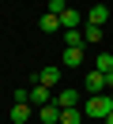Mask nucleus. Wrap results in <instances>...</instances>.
<instances>
[{"mask_svg": "<svg viewBox=\"0 0 113 124\" xmlns=\"http://www.w3.org/2000/svg\"><path fill=\"white\" fill-rule=\"evenodd\" d=\"M109 98H113V90H109Z\"/></svg>", "mask_w": 113, "mask_h": 124, "instance_id": "nucleus-19", "label": "nucleus"}, {"mask_svg": "<svg viewBox=\"0 0 113 124\" xmlns=\"http://www.w3.org/2000/svg\"><path fill=\"white\" fill-rule=\"evenodd\" d=\"M30 113H34V105H30V101H11V124H26Z\"/></svg>", "mask_w": 113, "mask_h": 124, "instance_id": "nucleus-4", "label": "nucleus"}, {"mask_svg": "<svg viewBox=\"0 0 113 124\" xmlns=\"http://www.w3.org/2000/svg\"><path fill=\"white\" fill-rule=\"evenodd\" d=\"M94 71H113V53H98V60H94Z\"/></svg>", "mask_w": 113, "mask_h": 124, "instance_id": "nucleus-14", "label": "nucleus"}, {"mask_svg": "<svg viewBox=\"0 0 113 124\" xmlns=\"http://www.w3.org/2000/svg\"><path fill=\"white\" fill-rule=\"evenodd\" d=\"M105 90H113V71H105Z\"/></svg>", "mask_w": 113, "mask_h": 124, "instance_id": "nucleus-17", "label": "nucleus"}, {"mask_svg": "<svg viewBox=\"0 0 113 124\" xmlns=\"http://www.w3.org/2000/svg\"><path fill=\"white\" fill-rule=\"evenodd\" d=\"M53 98H57V94H53V86H45V83H34V86H30V105H34V109H42V105H49V101Z\"/></svg>", "mask_w": 113, "mask_h": 124, "instance_id": "nucleus-2", "label": "nucleus"}, {"mask_svg": "<svg viewBox=\"0 0 113 124\" xmlns=\"http://www.w3.org/2000/svg\"><path fill=\"white\" fill-rule=\"evenodd\" d=\"M68 8H72L68 0H49V15H64Z\"/></svg>", "mask_w": 113, "mask_h": 124, "instance_id": "nucleus-16", "label": "nucleus"}, {"mask_svg": "<svg viewBox=\"0 0 113 124\" xmlns=\"http://www.w3.org/2000/svg\"><path fill=\"white\" fill-rule=\"evenodd\" d=\"M38 116H42V124H60V105H57V101H49V105L38 109Z\"/></svg>", "mask_w": 113, "mask_h": 124, "instance_id": "nucleus-8", "label": "nucleus"}, {"mask_svg": "<svg viewBox=\"0 0 113 124\" xmlns=\"http://www.w3.org/2000/svg\"><path fill=\"white\" fill-rule=\"evenodd\" d=\"M60 34H64V45H68V49H83V41H87L83 30H60Z\"/></svg>", "mask_w": 113, "mask_h": 124, "instance_id": "nucleus-11", "label": "nucleus"}, {"mask_svg": "<svg viewBox=\"0 0 113 124\" xmlns=\"http://www.w3.org/2000/svg\"><path fill=\"white\" fill-rule=\"evenodd\" d=\"M83 90H87V94H105V75H102V71H87Z\"/></svg>", "mask_w": 113, "mask_h": 124, "instance_id": "nucleus-3", "label": "nucleus"}, {"mask_svg": "<svg viewBox=\"0 0 113 124\" xmlns=\"http://www.w3.org/2000/svg\"><path fill=\"white\" fill-rule=\"evenodd\" d=\"M42 30H45V34L64 30V26H60V15H49V11H45V15H42Z\"/></svg>", "mask_w": 113, "mask_h": 124, "instance_id": "nucleus-12", "label": "nucleus"}, {"mask_svg": "<svg viewBox=\"0 0 113 124\" xmlns=\"http://www.w3.org/2000/svg\"><path fill=\"white\" fill-rule=\"evenodd\" d=\"M83 64V49H68L64 45V53H60V68H79Z\"/></svg>", "mask_w": 113, "mask_h": 124, "instance_id": "nucleus-6", "label": "nucleus"}, {"mask_svg": "<svg viewBox=\"0 0 113 124\" xmlns=\"http://www.w3.org/2000/svg\"><path fill=\"white\" fill-rule=\"evenodd\" d=\"M38 83H45V86H57V83H60V64H45V68L38 71Z\"/></svg>", "mask_w": 113, "mask_h": 124, "instance_id": "nucleus-5", "label": "nucleus"}, {"mask_svg": "<svg viewBox=\"0 0 113 124\" xmlns=\"http://www.w3.org/2000/svg\"><path fill=\"white\" fill-rule=\"evenodd\" d=\"M105 19H109V8H105V4H94V8L87 11V23L90 26H105Z\"/></svg>", "mask_w": 113, "mask_h": 124, "instance_id": "nucleus-7", "label": "nucleus"}, {"mask_svg": "<svg viewBox=\"0 0 113 124\" xmlns=\"http://www.w3.org/2000/svg\"><path fill=\"white\" fill-rule=\"evenodd\" d=\"M83 113H87L90 120H105V116L113 113V98H109V94H87Z\"/></svg>", "mask_w": 113, "mask_h": 124, "instance_id": "nucleus-1", "label": "nucleus"}, {"mask_svg": "<svg viewBox=\"0 0 113 124\" xmlns=\"http://www.w3.org/2000/svg\"><path fill=\"white\" fill-rule=\"evenodd\" d=\"M105 124H113V113H109V116H105Z\"/></svg>", "mask_w": 113, "mask_h": 124, "instance_id": "nucleus-18", "label": "nucleus"}, {"mask_svg": "<svg viewBox=\"0 0 113 124\" xmlns=\"http://www.w3.org/2000/svg\"><path fill=\"white\" fill-rule=\"evenodd\" d=\"M102 34H105L102 26H90V23L83 26V38H87V41H102Z\"/></svg>", "mask_w": 113, "mask_h": 124, "instance_id": "nucleus-15", "label": "nucleus"}, {"mask_svg": "<svg viewBox=\"0 0 113 124\" xmlns=\"http://www.w3.org/2000/svg\"><path fill=\"white\" fill-rule=\"evenodd\" d=\"M75 98H79L75 90H57V98H53V101H57L60 109H72V105H75Z\"/></svg>", "mask_w": 113, "mask_h": 124, "instance_id": "nucleus-13", "label": "nucleus"}, {"mask_svg": "<svg viewBox=\"0 0 113 124\" xmlns=\"http://www.w3.org/2000/svg\"><path fill=\"white\" fill-rule=\"evenodd\" d=\"M79 23H83V15L75 8H68L64 15H60V26H64V30H79Z\"/></svg>", "mask_w": 113, "mask_h": 124, "instance_id": "nucleus-9", "label": "nucleus"}, {"mask_svg": "<svg viewBox=\"0 0 113 124\" xmlns=\"http://www.w3.org/2000/svg\"><path fill=\"white\" fill-rule=\"evenodd\" d=\"M83 116H87V113H83L79 105H72V109H60V124H83Z\"/></svg>", "mask_w": 113, "mask_h": 124, "instance_id": "nucleus-10", "label": "nucleus"}]
</instances>
